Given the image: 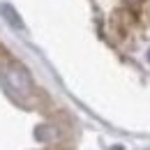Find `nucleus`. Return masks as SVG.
<instances>
[{
	"label": "nucleus",
	"mask_w": 150,
	"mask_h": 150,
	"mask_svg": "<svg viewBox=\"0 0 150 150\" xmlns=\"http://www.w3.org/2000/svg\"><path fill=\"white\" fill-rule=\"evenodd\" d=\"M0 79H2V83L9 88V93L14 95V97H28L30 90H33V81H30V76L28 72L19 67V65H12V62H0Z\"/></svg>",
	"instance_id": "nucleus-1"
},
{
	"label": "nucleus",
	"mask_w": 150,
	"mask_h": 150,
	"mask_svg": "<svg viewBox=\"0 0 150 150\" xmlns=\"http://www.w3.org/2000/svg\"><path fill=\"white\" fill-rule=\"evenodd\" d=\"M2 14H5L7 19L12 21V23H14L16 28H21V25H23V23H21V19H19V16H16V12H14L12 7H7V5H5V7H2Z\"/></svg>",
	"instance_id": "nucleus-2"
},
{
	"label": "nucleus",
	"mask_w": 150,
	"mask_h": 150,
	"mask_svg": "<svg viewBox=\"0 0 150 150\" xmlns=\"http://www.w3.org/2000/svg\"><path fill=\"white\" fill-rule=\"evenodd\" d=\"M148 58H150V53H148Z\"/></svg>",
	"instance_id": "nucleus-3"
}]
</instances>
